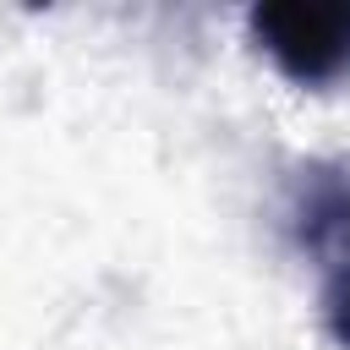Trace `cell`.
<instances>
[{
  "instance_id": "obj_1",
  "label": "cell",
  "mask_w": 350,
  "mask_h": 350,
  "mask_svg": "<svg viewBox=\"0 0 350 350\" xmlns=\"http://www.w3.org/2000/svg\"><path fill=\"white\" fill-rule=\"evenodd\" d=\"M246 33L295 88L350 77V0H268L246 11Z\"/></svg>"
},
{
  "instance_id": "obj_2",
  "label": "cell",
  "mask_w": 350,
  "mask_h": 350,
  "mask_svg": "<svg viewBox=\"0 0 350 350\" xmlns=\"http://www.w3.org/2000/svg\"><path fill=\"white\" fill-rule=\"evenodd\" d=\"M323 323H328L334 345L350 350V241L328 257V273H323Z\"/></svg>"
}]
</instances>
